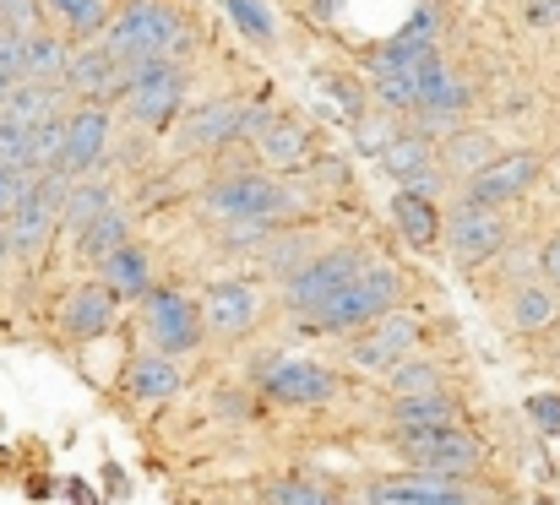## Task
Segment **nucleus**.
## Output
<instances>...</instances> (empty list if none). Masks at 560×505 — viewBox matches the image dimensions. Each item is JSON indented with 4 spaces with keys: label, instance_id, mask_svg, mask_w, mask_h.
<instances>
[{
    "label": "nucleus",
    "instance_id": "1",
    "mask_svg": "<svg viewBox=\"0 0 560 505\" xmlns=\"http://www.w3.org/2000/svg\"><path fill=\"white\" fill-rule=\"evenodd\" d=\"M98 44L115 60H131V66L180 60V55H190V27L180 22V11L170 0H131V5H120V16L104 27Z\"/></svg>",
    "mask_w": 560,
    "mask_h": 505
},
{
    "label": "nucleus",
    "instance_id": "2",
    "mask_svg": "<svg viewBox=\"0 0 560 505\" xmlns=\"http://www.w3.org/2000/svg\"><path fill=\"white\" fill-rule=\"evenodd\" d=\"M294 207H300V196L289 190V179H272V174H261V168L218 174V179H207V190H201V212H207L212 223H250V218L283 223V218H294Z\"/></svg>",
    "mask_w": 560,
    "mask_h": 505
},
{
    "label": "nucleus",
    "instance_id": "3",
    "mask_svg": "<svg viewBox=\"0 0 560 505\" xmlns=\"http://www.w3.org/2000/svg\"><path fill=\"white\" fill-rule=\"evenodd\" d=\"M371 272V256L360 250V245H338V250H322L311 267H300L289 283H283V300H289V310L300 316V321H316L349 283H360Z\"/></svg>",
    "mask_w": 560,
    "mask_h": 505
},
{
    "label": "nucleus",
    "instance_id": "4",
    "mask_svg": "<svg viewBox=\"0 0 560 505\" xmlns=\"http://www.w3.org/2000/svg\"><path fill=\"white\" fill-rule=\"evenodd\" d=\"M386 446H392L408 468H419V473H446V479H468V473L485 462L479 441H474L463 424H446V430H402V424H392Z\"/></svg>",
    "mask_w": 560,
    "mask_h": 505
},
{
    "label": "nucleus",
    "instance_id": "5",
    "mask_svg": "<svg viewBox=\"0 0 560 505\" xmlns=\"http://www.w3.org/2000/svg\"><path fill=\"white\" fill-rule=\"evenodd\" d=\"M397 300H402V278H397L392 267H371L360 283H349V289H343L316 321H305V327H311V332H365L371 321L397 310Z\"/></svg>",
    "mask_w": 560,
    "mask_h": 505
},
{
    "label": "nucleus",
    "instance_id": "6",
    "mask_svg": "<svg viewBox=\"0 0 560 505\" xmlns=\"http://www.w3.org/2000/svg\"><path fill=\"white\" fill-rule=\"evenodd\" d=\"M186 87L190 82H186V66L180 60H148L142 77H137V87H131V98H126V109H131L137 126L170 131L180 120V109H186Z\"/></svg>",
    "mask_w": 560,
    "mask_h": 505
},
{
    "label": "nucleus",
    "instance_id": "7",
    "mask_svg": "<svg viewBox=\"0 0 560 505\" xmlns=\"http://www.w3.org/2000/svg\"><path fill=\"white\" fill-rule=\"evenodd\" d=\"M512 239V223L501 218V207H474L463 201L452 218H446V250L463 261V267H485L506 250Z\"/></svg>",
    "mask_w": 560,
    "mask_h": 505
},
{
    "label": "nucleus",
    "instance_id": "8",
    "mask_svg": "<svg viewBox=\"0 0 560 505\" xmlns=\"http://www.w3.org/2000/svg\"><path fill=\"white\" fill-rule=\"evenodd\" d=\"M148 332L159 342V353H196L201 337H207V316H201V300H190L180 289H153L148 294Z\"/></svg>",
    "mask_w": 560,
    "mask_h": 505
},
{
    "label": "nucleus",
    "instance_id": "9",
    "mask_svg": "<svg viewBox=\"0 0 560 505\" xmlns=\"http://www.w3.org/2000/svg\"><path fill=\"white\" fill-rule=\"evenodd\" d=\"M539 174H545V158H539V153H501V158H490L479 174L463 179V201H474V207H506V201L528 196V190L539 185Z\"/></svg>",
    "mask_w": 560,
    "mask_h": 505
},
{
    "label": "nucleus",
    "instance_id": "10",
    "mask_svg": "<svg viewBox=\"0 0 560 505\" xmlns=\"http://www.w3.org/2000/svg\"><path fill=\"white\" fill-rule=\"evenodd\" d=\"M419 342H424L419 316L392 310V316L371 321L365 332H354V342H349V359H354L360 369H397L402 359H413V353H419Z\"/></svg>",
    "mask_w": 560,
    "mask_h": 505
},
{
    "label": "nucleus",
    "instance_id": "11",
    "mask_svg": "<svg viewBox=\"0 0 560 505\" xmlns=\"http://www.w3.org/2000/svg\"><path fill=\"white\" fill-rule=\"evenodd\" d=\"M240 131H245V104L240 98H207L175 120V148L180 153H218V148L240 142Z\"/></svg>",
    "mask_w": 560,
    "mask_h": 505
},
{
    "label": "nucleus",
    "instance_id": "12",
    "mask_svg": "<svg viewBox=\"0 0 560 505\" xmlns=\"http://www.w3.org/2000/svg\"><path fill=\"white\" fill-rule=\"evenodd\" d=\"M256 380H261V391H267L272 402H283V408H316V402H327V397L338 391L332 369L305 364V359H272V364L256 369Z\"/></svg>",
    "mask_w": 560,
    "mask_h": 505
},
{
    "label": "nucleus",
    "instance_id": "13",
    "mask_svg": "<svg viewBox=\"0 0 560 505\" xmlns=\"http://www.w3.org/2000/svg\"><path fill=\"white\" fill-rule=\"evenodd\" d=\"M201 316H207V337H223V342H240V337L256 332L261 321V294L250 283H212L201 294Z\"/></svg>",
    "mask_w": 560,
    "mask_h": 505
},
{
    "label": "nucleus",
    "instance_id": "14",
    "mask_svg": "<svg viewBox=\"0 0 560 505\" xmlns=\"http://www.w3.org/2000/svg\"><path fill=\"white\" fill-rule=\"evenodd\" d=\"M371 505H474L463 479H446V473H392V479H375L371 484Z\"/></svg>",
    "mask_w": 560,
    "mask_h": 505
},
{
    "label": "nucleus",
    "instance_id": "15",
    "mask_svg": "<svg viewBox=\"0 0 560 505\" xmlns=\"http://www.w3.org/2000/svg\"><path fill=\"white\" fill-rule=\"evenodd\" d=\"M109 137H115V120L104 104H77L71 109V126H66V174H93L109 153Z\"/></svg>",
    "mask_w": 560,
    "mask_h": 505
},
{
    "label": "nucleus",
    "instance_id": "16",
    "mask_svg": "<svg viewBox=\"0 0 560 505\" xmlns=\"http://www.w3.org/2000/svg\"><path fill=\"white\" fill-rule=\"evenodd\" d=\"M115 310H120V294L109 283H82L60 305V332L71 337V342H98V337L115 327Z\"/></svg>",
    "mask_w": 560,
    "mask_h": 505
},
{
    "label": "nucleus",
    "instance_id": "17",
    "mask_svg": "<svg viewBox=\"0 0 560 505\" xmlns=\"http://www.w3.org/2000/svg\"><path fill=\"white\" fill-rule=\"evenodd\" d=\"M120 391L137 402H164L180 391V364L170 353H131L120 369Z\"/></svg>",
    "mask_w": 560,
    "mask_h": 505
},
{
    "label": "nucleus",
    "instance_id": "18",
    "mask_svg": "<svg viewBox=\"0 0 560 505\" xmlns=\"http://www.w3.org/2000/svg\"><path fill=\"white\" fill-rule=\"evenodd\" d=\"M250 148H256V158L267 168H300L311 158V126L294 120V115H272Z\"/></svg>",
    "mask_w": 560,
    "mask_h": 505
},
{
    "label": "nucleus",
    "instance_id": "19",
    "mask_svg": "<svg viewBox=\"0 0 560 505\" xmlns=\"http://www.w3.org/2000/svg\"><path fill=\"white\" fill-rule=\"evenodd\" d=\"M381 168L392 174V179H402V190H419V196H430L441 179H435V164H430V137H419V131H402L386 153H381Z\"/></svg>",
    "mask_w": 560,
    "mask_h": 505
},
{
    "label": "nucleus",
    "instance_id": "20",
    "mask_svg": "<svg viewBox=\"0 0 560 505\" xmlns=\"http://www.w3.org/2000/svg\"><path fill=\"white\" fill-rule=\"evenodd\" d=\"M506 321H512V332H523V337L550 332L560 321V294L550 283H517L512 300H506Z\"/></svg>",
    "mask_w": 560,
    "mask_h": 505
},
{
    "label": "nucleus",
    "instance_id": "21",
    "mask_svg": "<svg viewBox=\"0 0 560 505\" xmlns=\"http://www.w3.org/2000/svg\"><path fill=\"white\" fill-rule=\"evenodd\" d=\"M392 424L402 430H446V424H463V402L446 397V391H424V397H392Z\"/></svg>",
    "mask_w": 560,
    "mask_h": 505
},
{
    "label": "nucleus",
    "instance_id": "22",
    "mask_svg": "<svg viewBox=\"0 0 560 505\" xmlns=\"http://www.w3.org/2000/svg\"><path fill=\"white\" fill-rule=\"evenodd\" d=\"M98 283H109L120 300H148L153 294V256L142 245H126L98 267Z\"/></svg>",
    "mask_w": 560,
    "mask_h": 505
},
{
    "label": "nucleus",
    "instance_id": "23",
    "mask_svg": "<svg viewBox=\"0 0 560 505\" xmlns=\"http://www.w3.org/2000/svg\"><path fill=\"white\" fill-rule=\"evenodd\" d=\"M392 218H397V234L408 239V245H419V250H430L435 239H441V212H435V201L430 196H419V190H397L392 196Z\"/></svg>",
    "mask_w": 560,
    "mask_h": 505
},
{
    "label": "nucleus",
    "instance_id": "24",
    "mask_svg": "<svg viewBox=\"0 0 560 505\" xmlns=\"http://www.w3.org/2000/svg\"><path fill=\"white\" fill-rule=\"evenodd\" d=\"M71 44L60 33H27V82H44V87H66V71H71Z\"/></svg>",
    "mask_w": 560,
    "mask_h": 505
},
{
    "label": "nucleus",
    "instance_id": "25",
    "mask_svg": "<svg viewBox=\"0 0 560 505\" xmlns=\"http://www.w3.org/2000/svg\"><path fill=\"white\" fill-rule=\"evenodd\" d=\"M77 245H82V256H88L93 267H104L115 250H126V245H131V218H126L120 207H109L104 218H93V223L77 234Z\"/></svg>",
    "mask_w": 560,
    "mask_h": 505
},
{
    "label": "nucleus",
    "instance_id": "26",
    "mask_svg": "<svg viewBox=\"0 0 560 505\" xmlns=\"http://www.w3.org/2000/svg\"><path fill=\"white\" fill-rule=\"evenodd\" d=\"M115 207V185L109 179H77L71 185V196H66V228L71 234H82L93 218H104Z\"/></svg>",
    "mask_w": 560,
    "mask_h": 505
},
{
    "label": "nucleus",
    "instance_id": "27",
    "mask_svg": "<svg viewBox=\"0 0 560 505\" xmlns=\"http://www.w3.org/2000/svg\"><path fill=\"white\" fill-rule=\"evenodd\" d=\"M44 11H49L71 38H98L104 22H109V5H104V0H44Z\"/></svg>",
    "mask_w": 560,
    "mask_h": 505
},
{
    "label": "nucleus",
    "instance_id": "28",
    "mask_svg": "<svg viewBox=\"0 0 560 505\" xmlns=\"http://www.w3.org/2000/svg\"><path fill=\"white\" fill-rule=\"evenodd\" d=\"M229 11V22L256 44V49H272L278 44V22H272V5L267 0H218Z\"/></svg>",
    "mask_w": 560,
    "mask_h": 505
},
{
    "label": "nucleus",
    "instance_id": "29",
    "mask_svg": "<svg viewBox=\"0 0 560 505\" xmlns=\"http://www.w3.org/2000/svg\"><path fill=\"white\" fill-rule=\"evenodd\" d=\"M386 386L392 397H424V391H446V375L430 359H402L397 369H386Z\"/></svg>",
    "mask_w": 560,
    "mask_h": 505
},
{
    "label": "nucleus",
    "instance_id": "30",
    "mask_svg": "<svg viewBox=\"0 0 560 505\" xmlns=\"http://www.w3.org/2000/svg\"><path fill=\"white\" fill-rule=\"evenodd\" d=\"M5 115H16L22 126H44V120H55V115H66V109H60L55 87H44V82H22V87L11 93Z\"/></svg>",
    "mask_w": 560,
    "mask_h": 505
},
{
    "label": "nucleus",
    "instance_id": "31",
    "mask_svg": "<svg viewBox=\"0 0 560 505\" xmlns=\"http://www.w3.org/2000/svg\"><path fill=\"white\" fill-rule=\"evenodd\" d=\"M261 261H267V272L294 278L300 267H311V261H316V250H311V239H305V234H272V239L261 245Z\"/></svg>",
    "mask_w": 560,
    "mask_h": 505
},
{
    "label": "nucleus",
    "instance_id": "32",
    "mask_svg": "<svg viewBox=\"0 0 560 505\" xmlns=\"http://www.w3.org/2000/svg\"><path fill=\"white\" fill-rule=\"evenodd\" d=\"M490 158H501V153H495V142H490L485 131H457V137H446V168H457L463 179L479 174Z\"/></svg>",
    "mask_w": 560,
    "mask_h": 505
},
{
    "label": "nucleus",
    "instance_id": "33",
    "mask_svg": "<svg viewBox=\"0 0 560 505\" xmlns=\"http://www.w3.org/2000/svg\"><path fill=\"white\" fill-rule=\"evenodd\" d=\"M261 505H338V495L322 479H272L261 490Z\"/></svg>",
    "mask_w": 560,
    "mask_h": 505
},
{
    "label": "nucleus",
    "instance_id": "34",
    "mask_svg": "<svg viewBox=\"0 0 560 505\" xmlns=\"http://www.w3.org/2000/svg\"><path fill=\"white\" fill-rule=\"evenodd\" d=\"M375 104L392 115H419V77L413 71H386L375 77Z\"/></svg>",
    "mask_w": 560,
    "mask_h": 505
},
{
    "label": "nucleus",
    "instance_id": "35",
    "mask_svg": "<svg viewBox=\"0 0 560 505\" xmlns=\"http://www.w3.org/2000/svg\"><path fill=\"white\" fill-rule=\"evenodd\" d=\"M66 126H71V115H55V120L33 126V158H27V164L38 168V174L66 164Z\"/></svg>",
    "mask_w": 560,
    "mask_h": 505
},
{
    "label": "nucleus",
    "instance_id": "36",
    "mask_svg": "<svg viewBox=\"0 0 560 505\" xmlns=\"http://www.w3.org/2000/svg\"><path fill=\"white\" fill-rule=\"evenodd\" d=\"M402 137V120L392 115V109H381V115H365V120H354V148L360 153H371V158H381L392 142Z\"/></svg>",
    "mask_w": 560,
    "mask_h": 505
},
{
    "label": "nucleus",
    "instance_id": "37",
    "mask_svg": "<svg viewBox=\"0 0 560 505\" xmlns=\"http://www.w3.org/2000/svg\"><path fill=\"white\" fill-rule=\"evenodd\" d=\"M33 185H38V168L0 164V218H16V212H22V201L33 196Z\"/></svg>",
    "mask_w": 560,
    "mask_h": 505
},
{
    "label": "nucleus",
    "instance_id": "38",
    "mask_svg": "<svg viewBox=\"0 0 560 505\" xmlns=\"http://www.w3.org/2000/svg\"><path fill=\"white\" fill-rule=\"evenodd\" d=\"M27 158H33V126H22L16 115L0 109V164H27Z\"/></svg>",
    "mask_w": 560,
    "mask_h": 505
},
{
    "label": "nucleus",
    "instance_id": "39",
    "mask_svg": "<svg viewBox=\"0 0 560 505\" xmlns=\"http://www.w3.org/2000/svg\"><path fill=\"white\" fill-rule=\"evenodd\" d=\"M316 82H322V87H332V98L343 104V115H349V120H365V115H371V98H365V87H360L354 77H338V71H322Z\"/></svg>",
    "mask_w": 560,
    "mask_h": 505
},
{
    "label": "nucleus",
    "instance_id": "40",
    "mask_svg": "<svg viewBox=\"0 0 560 505\" xmlns=\"http://www.w3.org/2000/svg\"><path fill=\"white\" fill-rule=\"evenodd\" d=\"M44 11V0H0V22L11 33H33V16Z\"/></svg>",
    "mask_w": 560,
    "mask_h": 505
},
{
    "label": "nucleus",
    "instance_id": "41",
    "mask_svg": "<svg viewBox=\"0 0 560 505\" xmlns=\"http://www.w3.org/2000/svg\"><path fill=\"white\" fill-rule=\"evenodd\" d=\"M528 419L545 430V435H560V397L545 391V397H528Z\"/></svg>",
    "mask_w": 560,
    "mask_h": 505
},
{
    "label": "nucleus",
    "instance_id": "42",
    "mask_svg": "<svg viewBox=\"0 0 560 505\" xmlns=\"http://www.w3.org/2000/svg\"><path fill=\"white\" fill-rule=\"evenodd\" d=\"M523 22H528V27H556L560 0H523Z\"/></svg>",
    "mask_w": 560,
    "mask_h": 505
},
{
    "label": "nucleus",
    "instance_id": "43",
    "mask_svg": "<svg viewBox=\"0 0 560 505\" xmlns=\"http://www.w3.org/2000/svg\"><path fill=\"white\" fill-rule=\"evenodd\" d=\"M539 272H545V283L560 294V234H550V239L539 245Z\"/></svg>",
    "mask_w": 560,
    "mask_h": 505
},
{
    "label": "nucleus",
    "instance_id": "44",
    "mask_svg": "<svg viewBox=\"0 0 560 505\" xmlns=\"http://www.w3.org/2000/svg\"><path fill=\"white\" fill-rule=\"evenodd\" d=\"M16 256V234H11V218H0V267Z\"/></svg>",
    "mask_w": 560,
    "mask_h": 505
},
{
    "label": "nucleus",
    "instance_id": "45",
    "mask_svg": "<svg viewBox=\"0 0 560 505\" xmlns=\"http://www.w3.org/2000/svg\"><path fill=\"white\" fill-rule=\"evenodd\" d=\"M5 33H11V27H5V22H0V44H5Z\"/></svg>",
    "mask_w": 560,
    "mask_h": 505
},
{
    "label": "nucleus",
    "instance_id": "46",
    "mask_svg": "<svg viewBox=\"0 0 560 505\" xmlns=\"http://www.w3.org/2000/svg\"><path fill=\"white\" fill-rule=\"evenodd\" d=\"M424 5H435V0H424Z\"/></svg>",
    "mask_w": 560,
    "mask_h": 505
}]
</instances>
